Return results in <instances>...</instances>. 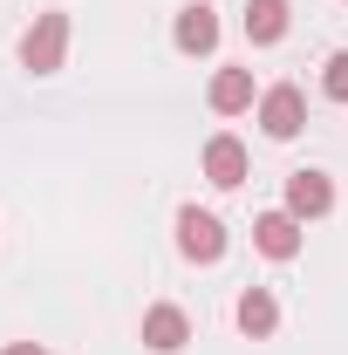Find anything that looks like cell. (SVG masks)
Instances as JSON below:
<instances>
[{
  "label": "cell",
  "instance_id": "cell-12",
  "mask_svg": "<svg viewBox=\"0 0 348 355\" xmlns=\"http://www.w3.org/2000/svg\"><path fill=\"white\" fill-rule=\"evenodd\" d=\"M321 96H328V103H348V48H342V55H328V69H321Z\"/></svg>",
  "mask_w": 348,
  "mask_h": 355
},
{
  "label": "cell",
  "instance_id": "cell-3",
  "mask_svg": "<svg viewBox=\"0 0 348 355\" xmlns=\"http://www.w3.org/2000/svg\"><path fill=\"white\" fill-rule=\"evenodd\" d=\"M177 253L198 260V266L225 260V225H218L212 212H198V205H184V212H177Z\"/></svg>",
  "mask_w": 348,
  "mask_h": 355
},
{
  "label": "cell",
  "instance_id": "cell-9",
  "mask_svg": "<svg viewBox=\"0 0 348 355\" xmlns=\"http://www.w3.org/2000/svg\"><path fill=\"white\" fill-rule=\"evenodd\" d=\"M287 0H246V42L253 48H273L280 35H287Z\"/></svg>",
  "mask_w": 348,
  "mask_h": 355
},
{
  "label": "cell",
  "instance_id": "cell-8",
  "mask_svg": "<svg viewBox=\"0 0 348 355\" xmlns=\"http://www.w3.org/2000/svg\"><path fill=\"white\" fill-rule=\"evenodd\" d=\"M205 178H212L218 191H232V184H246V144L218 130L212 144H205Z\"/></svg>",
  "mask_w": 348,
  "mask_h": 355
},
{
  "label": "cell",
  "instance_id": "cell-7",
  "mask_svg": "<svg viewBox=\"0 0 348 355\" xmlns=\"http://www.w3.org/2000/svg\"><path fill=\"white\" fill-rule=\"evenodd\" d=\"M253 246H260L266 260H294L301 253V219L294 212H260L253 219Z\"/></svg>",
  "mask_w": 348,
  "mask_h": 355
},
{
  "label": "cell",
  "instance_id": "cell-11",
  "mask_svg": "<svg viewBox=\"0 0 348 355\" xmlns=\"http://www.w3.org/2000/svg\"><path fill=\"white\" fill-rule=\"evenodd\" d=\"M239 328H246V335H273V328H280V301H273L266 287H246V294H239Z\"/></svg>",
  "mask_w": 348,
  "mask_h": 355
},
{
  "label": "cell",
  "instance_id": "cell-1",
  "mask_svg": "<svg viewBox=\"0 0 348 355\" xmlns=\"http://www.w3.org/2000/svg\"><path fill=\"white\" fill-rule=\"evenodd\" d=\"M62 55H69V14H62V7H48V14H35V28L21 35V69L55 76V69H62Z\"/></svg>",
  "mask_w": 348,
  "mask_h": 355
},
{
  "label": "cell",
  "instance_id": "cell-4",
  "mask_svg": "<svg viewBox=\"0 0 348 355\" xmlns=\"http://www.w3.org/2000/svg\"><path fill=\"white\" fill-rule=\"evenodd\" d=\"M177 55H212L218 48V14L205 0H191V7H177V28H171Z\"/></svg>",
  "mask_w": 348,
  "mask_h": 355
},
{
  "label": "cell",
  "instance_id": "cell-2",
  "mask_svg": "<svg viewBox=\"0 0 348 355\" xmlns=\"http://www.w3.org/2000/svg\"><path fill=\"white\" fill-rule=\"evenodd\" d=\"M301 123H307V96H301L294 83H273V89L260 96V130L273 137V144H294Z\"/></svg>",
  "mask_w": 348,
  "mask_h": 355
},
{
  "label": "cell",
  "instance_id": "cell-5",
  "mask_svg": "<svg viewBox=\"0 0 348 355\" xmlns=\"http://www.w3.org/2000/svg\"><path fill=\"white\" fill-rule=\"evenodd\" d=\"M287 212L294 219H321V212H335V184H328V171H294L287 178Z\"/></svg>",
  "mask_w": 348,
  "mask_h": 355
},
{
  "label": "cell",
  "instance_id": "cell-13",
  "mask_svg": "<svg viewBox=\"0 0 348 355\" xmlns=\"http://www.w3.org/2000/svg\"><path fill=\"white\" fill-rule=\"evenodd\" d=\"M0 355H48V349H42V342H7Z\"/></svg>",
  "mask_w": 348,
  "mask_h": 355
},
{
  "label": "cell",
  "instance_id": "cell-6",
  "mask_svg": "<svg viewBox=\"0 0 348 355\" xmlns=\"http://www.w3.org/2000/svg\"><path fill=\"white\" fill-rule=\"evenodd\" d=\"M184 342H191V321H184V308L157 301V308L143 314V349H150V355H177Z\"/></svg>",
  "mask_w": 348,
  "mask_h": 355
},
{
  "label": "cell",
  "instance_id": "cell-10",
  "mask_svg": "<svg viewBox=\"0 0 348 355\" xmlns=\"http://www.w3.org/2000/svg\"><path fill=\"white\" fill-rule=\"evenodd\" d=\"M205 96H212L218 116H239V110H253V69H218Z\"/></svg>",
  "mask_w": 348,
  "mask_h": 355
}]
</instances>
